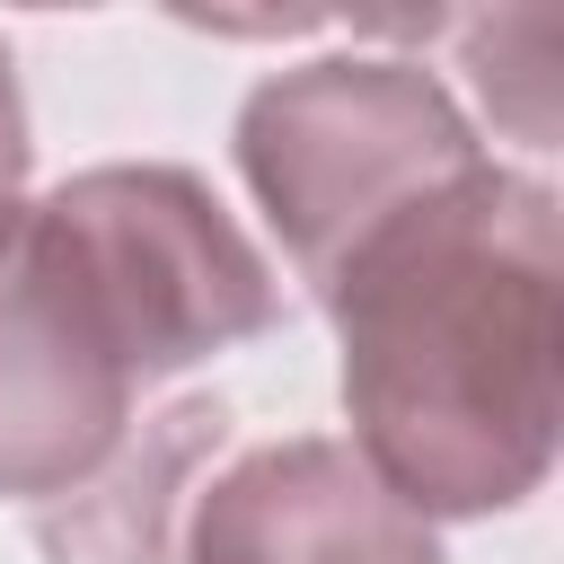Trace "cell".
<instances>
[{
    "instance_id": "cell-1",
    "label": "cell",
    "mask_w": 564,
    "mask_h": 564,
    "mask_svg": "<svg viewBox=\"0 0 564 564\" xmlns=\"http://www.w3.org/2000/svg\"><path fill=\"white\" fill-rule=\"evenodd\" d=\"M555 194L476 159L335 273L352 458L405 511H511L555 458Z\"/></svg>"
},
{
    "instance_id": "cell-2",
    "label": "cell",
    "mask_w": 564,
    "mask_h": 564,
    "mask_svg": "<svg viewBox=\"0 0 564 564\" xmlns=\"http://www.w3.org/2000/svg\"><path fill=\"white\" fill-rule=\"evenodd\" d=\"M282 326V282L185 167H88L0 212V494L88 485L132 397Z\"/></svg>"
},
{
    "instance_id": "cell-3",
    "label": "cell",
    "mask_w": 564,
    "mask_h": 564,
    "mask_svg": "<svg viewBox=\"0 0 564 564\" xmlns=\"http://www.w3.org/2000/svg\"><path fill=\"white\" fill-rule=\"evenodd\" d=\"M485 150L449 88L423 62H300L264 79L238 115V167L256 203L273 212L300 282L326 291V273L405 203L467 176Z\"/></svg>"
},
{
    "instance_id": "cell-4",
    "label": "cell",
    "mask_w": 564,
    "mask_h": 564,
    "mask_svg": "<svg viewBox=\"0 0 564 564\" xmlns=\"http://www.w3.org/2000/svg\"><path fill=\"white\" fill-rule=\"evenodd\" d=\"M185 564H441V546L352 441H273L203 485Z\"/></svg>"
},
{
    "instance_id": "cell-5",
    "label": "cell",
    "mask_w": 564,
    "mask_h": 564,
    "mask_svg": "<svg viewBox=\"0 0 564 564\" xmlns=\"http://www.w3.org/2000/svg\"><path fill=\"white\" fill-rule=\"evenodd\" d=\"M229 414L212 397H185L167 405L159 423H141V441L123 432L115 458L70 485L62 502H44V555L53 564H159L167 555V511H176V485L220 449Z\"/></svg>"
},
{
    "instance_id": "cell-6",
    "label": "cell",
    "mask_w": 564,
    "mask_h": 564,
    "mask_svg": "<svg viewBox=\"0 0 564 564\" xmlns=\"http://www.w3.org/2000/svg\"><path fill=\"white\" fill-rule=\"evenodd\" d=\"M26 176V115H18V79H9V44H0V212L18 203Z\"/></svg>"
}]
</instances>
